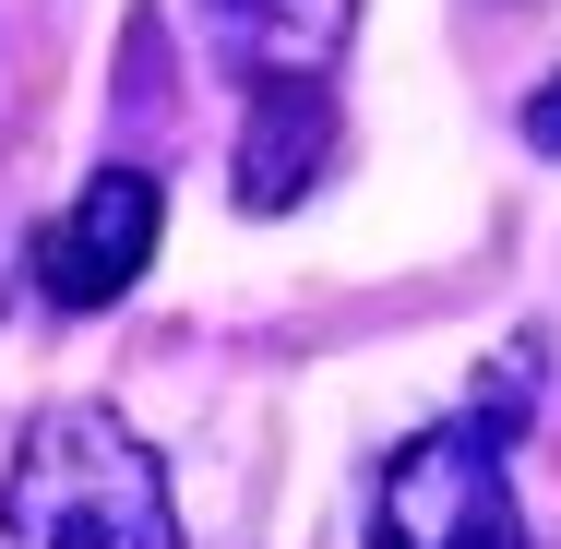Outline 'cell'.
Here are the masks:
<instances>
[{"label": "cell", "instance_id": "277c9868", "mask_svg": "<svg viewBox=\"0 0 561 549\" xmlns=\"http://www.w3.org/2000/svg\"><path fill=\"white\" fill-rule=\"evenodd\" d=\"M335 144H346V119H335V96H323L311 72L251 84V119H239V204H251V216L311 204V180L335 168Z\"/></svg>", "mask_w": 561, "mask_h": 549}, {"label": "cell", "instance_id": "7a4b0ae2", "mask_svg": "<svg viewBox=\"0 0 561 549\" xmlns=\"http://www.w3.org/2000/svg\"><path fill=\"white\" fill-rule=\"evenodd\" d=\"M370 549H526L514 478H502V431L454 419L382 454L370 478Z\"/></svg>", "mask_w": 561, "mask_h": 549}, {"label": "cell", "instance_id": "3957f363", "mask_svg": "<svg viewBox=\"0 0 561 549\" xmlns=\"http://www.w3.org/2000/svg\"><path fill=\"white\" fill-rule=\"evenodd\" d=\"M156 227H168L156 168H96V180L48 216V239H36L48 311H108V299H131V275L156 263Z\"/></svg>", "mask_w": 561, "mask_h": 549}, {"label": "cell", "instance_id": "6da1fadb", "mask_svg": "<svg viewBox=\"0 0 561 549\" xmlns=\"http://www.w3.org/2000/svg\"><path fill=\"white\" fill-rule=\"evenodd\" d=\"M0 549H180L156 442L96 394L36 407L0 466Z\"/></svg>", "mask_w": 561, "mask_h": 549}, {"label": "cell", "instance_id": "8992f818", "mask_svg": "<svg viewBox=\"0 0 561 549\" xmlns=\"http://www.w3.org/2000/svg\"><path fill=\"white\" fill-rule=\"evenodd\" d=\"M526 144H538V156H561V72L526 96Z\"/></svg>", "mask_w": 561, "mask_h": 549}, {"label": "cell", "instance_id": "5b68a950", "mask_svg": "<svg viewBox=\"0 0 561 549\" xmlns=\"http://www.w3.org/2000/svg\"><path fill=\"white\" fill-rule=\"evenodd\" d=\"M192 12H204V36H216L251 84L323 72V60L346 48V24H358V0H192Z\"/></svg>", "mask_w": 561, "mask_h": 549}]
</instances>
